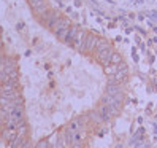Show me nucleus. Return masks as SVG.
Instances as JSON below:
<instances>
[{"label":"nucleus","mask_w":157,"mask_h":148,"mask_svg":"<svg viewBox=\"0 0 157 148\" xmlns=\"http://www.w3.org/2000/svg\"><path fill=\"white\" fill-rule=\"evenodd\" d=\"M113 53H114V50L108 45V46H105V48L95 51V58H97V61L101 64V66L105 67V66H108V64H109V61H111Z\"/></svg>","instance_id":"nucleus-1"},{"label":"nucleus","mask_w":157,"mask_h":148,"mask_svg":"<svg viewBox=\"0 0 157 148\" xmlns=\"http://www.w3.org/2000/svg\"><path fill=\"white\" fill-rule=\"evenodd\" d=\"M97 38H98L97 35H94L92 32H87L86 37H84V43H82V51H84V53H92V51H95Z\"/></svg>","instance_id":"nucleus-2"},{"label":"nucleus","mask_w":157,"mask_h":148,"mask_svg":"<svg viewBox=\"0 0 157 148\" xmlns=\"http://www.w3.org/2000/svg\"><path fill=\"white\" fill-rule=\"evenodd\" d=\"M38 18H40V21H43L48 27H51V26L54 24V21H56L59 16H57L56 11H52V10H49V8H46L41 14H38Z\"/></svg>","instance_id":"nucleus-3"},{"label":"nucleus","mask_w":157,"mask_h":148,"mask_svg":"<svg viewBox=\"0 0 157 148\" xmlns=\"http://www.w3.org/2000/svg\"><path fill=\"white\" fill-rule=\"evenodd\" d=\"M29 5H30V8L33 10V13L38 16V14H41L46 8H48V5H46V0H29Z\"/></svg>","instance_id":"nucleus-4"},{"label":"nucleus","mask_w":157,"mask_h":148,"mask_svg":"<svg viewBox=\"0 0 157 148\" xmlns=\"http://www.w3.org/2000/svg\"><path fill=\"white\" fill-rule=\"evenodd\" d=\"M86 34H87V32H84V30H81V29H79L78 35L75 37V40L71 42V46H73V48H75L76 51H82V43H84V37H86Z\"/></svg>","instance_id":"nucleus-5"},{"label":"nucleus","mask_w":157,"mask_h":148,"mask_svg":"<svg viewBox=\"0 0 157 148\" xmlns=\"http://www.w3.org/2000/svg\"><path fill=\"white\" fill-rule=\"evenodd\" d=\"M65 27H70V22H68V21L65 19V18H60V16H59L57 19L54 21V24H52V26L49 27V29H52L54 32L57 34L59 30H62V29H65Z\"/></svg>","instance_id":"nucleus-6"},{"label":"nucleus","mask_w":157,"mask_h":148,"mask_svg":"<svg viewBox=\"0 0 157 148\" xmlns=\"http://www.w3.org/2000/svg\"><path fill=\"white\" fill-rule=\"evenodd\" d=\"M106 94H109V96L121 94V88H119L117 83H108L106 85Z\"/></svg>","instance_id":"nucleus-7"},{"label":"nucleus","mask_w":157,"mask_h":148,"mask_svg":"<svg viewBox=\"0 0 157 148\" xmlns=\"http://www.w3.org/2000/svg\"><path fill=\"white\" fill-rule=\"evenodd\" d=\"M103 102H105V105H108V107H119V100L116 99V96H109V94H105L103 96Z\"/></svg>","instance_id":"nucleus-8"},{"label":"nucleus","mask_w":157,"mask_h":148,"mask_svg":"<svg viewBox=\"0 0 157 148\" xmlns=\"http://www.w3.org/2000/svg\"><path fill=\"white\" fill-rule=\"evenodd\" d=\"M78 32H79V26H70L68 27V37H67L65 42L71 45V42L75 40V37L78 35Z\"/></svg>","instance_id":"nucleus-9"},{"label":"nucleus","mask_w":157,"mask_h":148,"mask_svg":"<svg viewBox=\"0 0 157 148\" xmlns=\"http://www.w3.org/2000/svg\"><path fill=\"white\" fill-rule=\"evenodd\" d=\"M116 72H117V66H116V64H108V66H105V73H106V75H114Z\"/></svg>","instance_id":"nucleus-10"},{"label":"nucleus","mask_w":157,"mask_h":148,"mask_svg":"<svg viewBox=\"0 0 157 148\" xmlns=\"http://www.w3.org/2000/svg\"><path fill=\"white\" fill-rule=\"evenodd\" d=\"M100 115H101V118H103V121H106V119L111 118V115H109V108H108V105H103V107L100 108Z\"/></svg>","instance_id":"nucleus-11"},{"label":"nucleus","mask_w":157,"mask_h":148,"mask_svg":"<svg viewBox=\"0 0 157 148\" xmlns=\"http://www.w3.org/2000/svg\"><path fill=\"white\" fill-rule=\"evenodd\" d=\"M121 62H122V56L117 51H114L113 56H111V61H109V64H116V66H119Z\"/></svg>","instance_id":"nucleus-12"},{"label":"nucleus","mask_w":157,"mask_h":148,"mask_svg":"<svg viewBox=\"0 0 157 148\" xmlns=\"http://www.w3.org/2000/svg\"><path fill=\"white\" fill-rule=\"evenodd\" d=\"M108 45H109V43L106 42V38H100V37H98V38H97V45H95V51L105 48V46H108Z\"/></svg>","instance_id":"nucleus-13"},{"label":"nucleus","mask_w":157,"mask_h":148,"mask_svg":"<svg viewBox=\"0 0 157 148\" xmlns=\"http://www.w3.org/2000/svg\"><path fill=\"white\" fill-rule=\"evenodd\" d=\"M59 38L62 40V42H65L67 40V37H68V27H65V29H62V30H59L57 34H56Z\"/></svg>","instance_id":"nucleus-14"},{"label":"nucleus","mask_w":157,"mask_h":148,"mask_svg":"<svg viewBox=\"0 0 157 148\" xmlns=\"http://www.w3.org/2000/svg\"><path fill=\"white\" fill-rule=\"evenodd\" d=\"M89 118H90V119H94L95 123H101V121H103V118H101L100 112H92V113L89 115Z\"/></svg>","instance_id":"nucleus-15"},{"label":"nucleus","mask_w":157,"mask_h":148,"mask_svg":"<svg viewBox=\"0 0 157 148\" xmlns=\"http://www.w3.org/2000/svg\"><path fill=\"white\" fill-rule=\"evenodd\" d=\"M79 126H81V121H79V119H78V121H73V123L68 126V132H76Z\"/></svg>","instance_id":"nucleus-16"},{"label":"nucleus","mask_w":157,"mask_h":148,"mask_svg":"<svg viewBox=\"0 0 157 148\" xmlns=\"http://www.w3.org/2000/svg\"><path fill=\"white\" fill-rule=\"evenodd\" d=\"M36 148H46V143L43 142V143H38V145H36Z\"/></svg>","instance_id":"nucleus-17"},{"label":"nucleus","mask_w":157,"mask_h":148,"mask_svg":"<svg viewBox=\"0 0 157 148\" xmlns=\"http://www.w3.org/2000/svg\"><path fill=\"white\" fill-rule=\"evenodd\" d=\"M2 46H3V42H2V38H0V50H2Z\"/></svg>","instance_id":"nucleus-18"}]
</instances>
